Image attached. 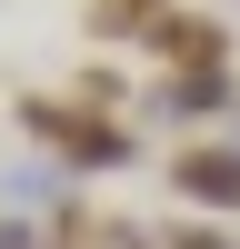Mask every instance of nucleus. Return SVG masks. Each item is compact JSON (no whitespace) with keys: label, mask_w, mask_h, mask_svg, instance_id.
I'll return each mask as SVG.
<instances>
[{"label":"nucleus","mask_w":240,"mask_h":249,"mask_svg":"<svg viewBox=\"0 0 240 249\" xmlns=\"http://www.w3.org/2000/svg\"><path fill=\"white\" fill-rule=\"evenodd\" d=\"M170 199H190L200 219H240V140H190L170 150Z\"/></svg>","instance_id":"nucleus-1"},{"label":"nucleus","mask_w":240,"mask_h":249,"mask_svg":"<svg viewBox=\"0 0 240 249\" xmlns=\"http://www.w3.org/2000/svg\"><path fill=\"white\" fill-rule=\"evenodd\" d=\"M230 100H240L230 70H160V90L140 100V110L170 120V130H200V120H230Z\"/></svg>","instance_id":"nucleus-2"},{"label":"nucleus","mask_w":240,"mask_h":249,"mask_svg":"<svg viewBox=\"0 0 240 249\" xmlns=\"http://www.w3.org/2000/svg\"><path fill=\"white\" fill-rule=\"evenodd\" d=\"M150 60L160 70H230V30H220L210 10H160V30H150Z\"/></svg>","instance_id":"nucleus-3"},{"label":"nucleus","mask_w":240,"mask_h":249,"mask_svg":"<svg viewBox=\"0 0 240 249\" xmlns=\"http://www.w3.org/2000/svg\"><path fill=\"white\" fill-rule=\"evenodd\" d=\"M160 10H170V0H90V30L100 40H150Z\"/></svg>","instance_id":"nucleus-4"},{"label":"nucleus","mask_w":240,"mask_h":249,"mask_svg":"<svg viewBox=\"0 0 240 249\" xmlns=\"http://www.w3.org/2000/svg\"><path fill=\"white\" fill-rule=\"evenodd\" d=\"M70 100H80V110H130V80H120L110 60H90V70L70 80Z\"/></svg>","instance_id":"nucleus-5"},{"label":"nucleus","mask_w":240,"mask_h":249,"mask_svg":"<svg viewBox=\"0 0 240 249\" xmlns=\"http://www.w3.org/2000/svg\"><path fill=\"white\" fill-rule=\"evenodd\" d=\"M160 249H240L230 219H180V230H160Z\"/></svg>","instance_id":"nucleus-6"},{"label":"nucleus","mask_w":240,"mask_h":249,"mask_svg":"<svg viewBox=\"0 0 240 249\" xmlns=\"http://www.w3.org/2000/svg\"><path fill=\"white\" fill-rule=\"evenodd\" d=\"M230 130H240V100H230Z\"/></svg>","instance_id":"nucleus-7"}]
</instances>
